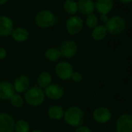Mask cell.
<instances>
[{"mask_svg":"<svg viewBox=\"0 0 132 132\" xmlns=\"http://www.w3.org/2000/svg\"><path fill=\"white\" fill-rule=\"evenodd\" d=\"M64 121L72 127H79L82 126L85 120L84 111L78 106H72L64 110Z\"/></svg>","mask_w":132,"mask_h":132,"instance_id":"cell-1","label":"cell"},{"mask_svg":"<svg viewBox=\"0 0 132 132\" xmlns=\"http://www.w3.org/2000/svg\"><path fill=\"white\" fill-rule=\"evenodd\" d=\"M45 94L44 89L38 86L30 87L24 93L23 99L27 104L30 106H39L42 105L45 100Z\"/></svg>","mask_w":132,"mask_h":132,"instance_id":"cell-2","label":"cell"},{"mask_svg":"<svg viewBox=\"0 0 132 132\" xmlns=\"http://www.w3.org/2000/svg\"><path fill=\"white\" fill-rule=\"evenodd\" d=\"M35 24L43 29L52 27L56 23V16L54 13L49 10H43L39 11L34 18Z\"/></svg>","mask_w":132,"mask_h":132,"instance_id":"cell-3","label":"cell"},{"mask_svg":"<svg viewBox=\"0 0 132 132\" xmlns=\"http://www.w3.org/2000/svg\"><path fill=\"white\" fill-rule=\"evenodd\" d=\"M126 20L121 16H113L109 18L105 23V27L107 33L110 35H118L123 32L126 28Z\"/></svg>","mask_w":132,"mask_h":132,"instance_id":"cell-4","label":"cell"},{"mask_svg":"<svg viewBox=\"0 0 132 132\" xmlns=\"http://www.w3.org/2000/svg\"><path fill=\"white\" fill-rule=\"evenodd\" d=\"M74 68L71 63L66 61H61L56 64L54 67V72L57 77L61 80H69L71 79L73 73Z\"/></svg>","mask_w":132,"mask_h":132,"instance_id":"cell-5","label":"cell"},{"mask_svg":"<svg viewBox=\"0 0 132 132\" xmlns=\"http://www.w3.org/2000/svg\"><path fill=\"white\" fill-rule=\"evenodd\" d=\"M84 27V21L83 20L77 16H71L66 21L65 23V29L69 34L72 36H76L79 34Z\"/></svg>","mask_w":132,"mask_h":132,"instance_id":"cell-6","label":"cell"},{"mask_svg":"<svg viewBox=\"0 0 132 132\" xmlns=\"http://www.w3.org/2000/svg\"><path fill=\"white\" fill-rule=\"evenodd\" d=\"M59 50L61 54V57H64L66 59H71L77 54L79 47L75 40H66L61 43Z\"/></svg>","mask_w":132,"mask_h":132,"instance_id":"cell-7","label":"cell"},{"mask_svg":"<svg viewBox=\"0 0 132 132\" xmlns=\"http://www.w3.org/2000/svg\"><path fill=\"white\" fill-rule=\"evenodd\" d=\"M117 132H132V114L123 113L115 122Z\"/></svg>","mask_w":132,"mask_h":132,"instance_id":"cell-8","label":"cell"},{"mask_svg":"<svg viewBox=\"0 0 132 132\" xmlns=\"http://www.w3.org/2000/svg\"><path fill=\"white\" fill-rule=\"evenodd\" d=\"M44 94L48 99L52 100H61L64 94V88L57 83H51L44 89Z\"/></svg>","mask_w":132,"mask_h":132,"instance_id":"cell-9","label":"cell"},{"mask_svg":"<svg viewBox=\"0 0 132 132\" xmlns=\"http://www.w3.org/2000/svg\"><path fill=\"white\" fill-rule=\"evenodd\" d=\"M93 117L94 120L99 123H106L111 120L112 113L108 108L105 106H100L93 110Z\"/></svg>","mask_w":132,"mask_h":132,"instance_id":"cell-10","label":"cell"},{"mask_svg":"<svg viewBox=\"0 0 132 132\" xmlns=\"http://www.w3.org/2000/svg\"><path fill=\"white\" fill-rule=\"evenodd\" d=\"M14 30L13 20L7 16L0 15V37H8Z\"/></svg>","mask_w":132,"mask_h":132,"instance_id":"cell-11","label":"cell"},{"mask_svg":"<svg viewBox=\"0 0 132 132\" xmlns=\"http://www.w3.org/2000/svg\"><path fill=\"white\" fill-rule=\"evenodd\" d=\"M15 120L13 117L5 112L0 113V132H13Z\"/></svg>","mask_w":132,"mask_h":132,"instance_id":"cell-12","label":"cell"},{"mask_svg":"<svg viewBox=\"0 0 132 132\" xmlns=\"http://www.w3.org/2000/svg\"><path fill=\"white\" fill-rule=\"evenodd\" d=\"M13 85L16 93H24L30 88V79L27 76L21 75L16 78Z\"/></svg>","mask_w":132,"mask_h":132,"instance_id":"cell-13","label":"cell"},{"mask_svg":"<svg viewBox=\"0 0 132 132\" xmlns=\"http://www.w3.org/2000/svg\"><path fill=\"white\" fill-rule=\"evenodd\" d=\"M16 93L13 85L9 81L0 82V100L7 101Z\"/></svg>","mask_w":132,"mask_h":132,"instance_id":"cell-14","label":"cell"},{"mask_svg":"<svg viewBox=\"0 0 132 132\" xmlns=\"http://www.w3.org/2000/svg\"><path fill=\"white\" fill-rule=\"evenodd\" d=\"M113 7L112 0H96L95 3V10L100 15H108Z\"/></svg>","mask_w":132,"mask_h":132,"instance_id":"cell-15","label":"cell"},{"mask_svg":"<svg viewBox=\"0 0 132 132\" xmlns=\"http://www.w3.org/2000/svg\"><path fill=\"white\" fill-rule=\"evenodd\" d=\"M77 4L78 12L83 15L88 16L95 11V3L93 0H79Z\"/></svg>","mask_w":132,"mask_h":132,"instance_id":"cell-16","label":"cell"},{"mask_svg":"<svg viewBox=\"0 0 132 132\" xmlns=\"http://www.w3.org/2000/svg\"><path fill=\"white\" fill-rule=\"evenodd\" d=\"M11 36L16 42L23 43L28 40L30 33L26 28L23 27H19L14 28L13 31L12 32Z\"/></svg>","mask_w":132,"mask_h":132,"instance_id":"cell-17","label":"cell"},{"mask_svg":"<svg viewBox=\"0 0 132 132\" xmlns=\"http://www.w3.org/2000/svg\"><path fill=\"white\" fill-rule=\"evenodd\" d=\"M64 110L59 105L51 106L47 110V115L53 120H61L63 119Z\"/></svg>","mask_w":132,"mask_h":132,"instance_id":"cell-18","label":"cell"},{"mask_svg":"<svg viewBox=\"0 0 132 132\" xmlns=\"http://www.w3.org/2000/svg\"><path fill=\"white\" fill-rule=\"evenodd\" d=\"M37 86L44 89L52 83V76L48 72H42L37 79Z\"/></svg>","mask_w":132,"mask_h":132,"instance_id":"cell-19","label":"cell"},{"mask_svg":"<svg viewBox=\"0 0 132 132\" xmlns=\"http://www.w3.org/2000/svg\"><path fill=\"white\" fill-rule=\"evenodd\" d=\"M107 34L108 33H107V30H106L105 26L98 25L94 29H93L92 33H91V36H92L93 40H95L96 41H101L106 38Z\"/></svg>","mask_w":132,"mask_h":132,"instance_id":"cell-20","label":"cell"},{"mask_svg":"<svg viewBox=\"0 0 132 132\" xmlns=\"http://www.w3.org/2000/svg\"><path fill=\"white\" fill-rule=\"evenodd\" d=\"M62 7L64 11L69 15L74 16L78 13V4L75 0H65Z\"/></svg>","mask_w":132,"mask_h":132,"instance_id":"cell-21","label":"cell"},{"mask_svg":"<svg viewBox=\"0 0 132 132\" xmlns=\"http://www.w3.org/2000/svg\"><path fill=\"white\" fill-rule=\"evenodd\" d=\"M44 57L47 61H51V62H55L61 58V54L59 49L56 47H50L45 51Z\"/></svg>","mask_w":132,"mask_h":132,"instance_id":"cell-22","label":"cell"},{"mask_svg":"<svg viewBox=\"0 0 132 132\" xmlns=\"http://www.w3.org/2000/svg\"><path fill=\"white\" fill-rule=\"evenodd\" d=\"M14 130L16 132H30V127L27 120L23 119H20L16 122H15Z\"/></svg>","mask_w":132,"mask_h":132,"instance_id":"cell-23","label":"cell"},{"mask_svg":"<svg viewBox=\"0 0 132 132\" xmlns=\"http://www.w3.org/2000/svg\"><path fill=\"white\" fill-rule=\"evenodd\" d=\"M85 23L89 28L94 29L96 27L98 26V23H99V18H98L97 15L95 13L88 15L86 18Z\"/></svg>","mask_w":132,"mask_h":132,"instance_id":"cell-24","label":"cell"},{"mask_svg":"<svg viewBox=\"0 0 132 132\" xmlns=\"http://www.w3.org/2000/svg\"><path fill=\"white\" fill-rule=\"evenodd\" d=\"M10 104L15 108L22 107L24 105V103H25L23 97L20 94H18V93H15L11 97V99L10 100Z\"/></svg>","mask_w":132,"mask_h":132,"instance_id":"cell-25","label":"cell"},{"mask_svg":"<svg viewBox=\"0 0 132 132\" xmlns=\"http://www.w3.org/2000/svg\"><path fill=\"white\" fill-rule=\"evenodd\" d=\"M83 79V76H82V74L80 72H78V71H76L74 72L71 79L74 82H76V83H79L80 82H82Z\"/></svg>","mask_w":132,"mask_h":132,"instance_id":"cell-26","label":"cell"},{"mask_svg":"<svg viewBox=\"0 0 132 132\" xmlns=\"http://www.w3.org/2000/svg\"><path fill=\"white\" fill-rule=\"evenodd\" d=\"M74 132H93V131L89 127L82 125L79 127H76V129L75 130Z\"/></svg>","mask_w":132,"mask_h":132,"instance_id":"cell-27","label":"cell"},{"mask_svg":"<svg viewBox=\"0 0 132 132\" xmlns=\"http://www.w3.org/2000/svg\"><path fill=\"white\" fill-rule=\"evenodd\" d=\"M7 56V51L6 48L0 47V61L3 60Z\"/></svg>","mask_w":132,"mask_h":132,"instance_id":"cell-28","label":"cell"},{"mask_svg":"<svg viewBox=\"0 0 132 132\" xmlns=\"http://www.w3.org/2000/svg\"><path fill=\"white\" fill-rule=\"evenodd\" d=\"M109 18H110V17L108 16V15H100V21L103 22V23H105L108 21Z\"/></svg>","mask_w":132,"mask_h":132,"instance_id":"cell-29","label":"cell"},{"mask_svg":"<svg viewBox=\"0 0 132 132\" xmlns=\"http://www.w3.org/2000/svg\"><path fill=\"white\" fill-rule=\"evenodd\" d=\"M119 1H120V3H125V4L132 3V0H119Z\"/></svg>","mask_w":132,"mask_h":132,"instance_id":"cell-30","label":"cell"},{"mask_svg":"<svg viewBox=\"0 0 132 132\" xmlns=\"http://www.w3.org/2000/svg\"><path fill=\"white\" fill-rule=\"evenodd\" d=\"M9 0H0V6H4L5 4L7 3Z\"/></svg>","mask_w":132,"mask_h":132,"instance_id":"cell-31","label":"cell"},{"mask_svg":"<svg viewBox=\"0 0 132 132\" xmlns=\"http://www.w3.org/2000/svg\"><path fill=\"white\" fill-rule=\"evenodd\" d=\"M30 132H44V131L41 130H40V129H34L33 130H30Z\"/></svg>","mask_w":132,"mask_h":132,"instance_id":"cell-32","label":"cell"}]
</instances>
